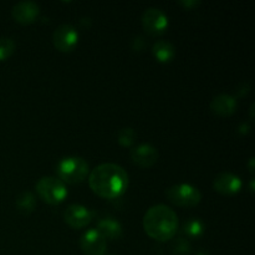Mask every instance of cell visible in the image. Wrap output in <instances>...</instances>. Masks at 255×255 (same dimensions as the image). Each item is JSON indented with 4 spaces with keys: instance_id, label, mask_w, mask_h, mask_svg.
Masks as SVG:
<instances>
[{
    "instance_id": "19",
    "label": "cell",
    "mask_w": 255,
    "mask_h": 255,
    "mask_svg": "<svg viewBox=\"0 0 255 255\" xmlns=\"http://www.w3.org/2000/svg\"><path fill=\"white\" fill-rule=\"evenodd\" d=\"M172 252L174 255H189L191 254V244L183 237L176 238L172 243Z\"/></svg>"
},
{
    "instance_id": "18",
    "label": "cell",
    "mask_w": 255,
    "mask_h": 255,
    "mask_svg": "<svg viewBox=\"0 0 255 255\" xmlns=\"http://www.w3.org/2000/svg\"><path fill=\"white\" fill-rule=\"evenodd\" d=\"M15 50L14 40L10 37H0V61L9 59Z\"/></svg>"
},
{
    "instance_id": "2",
    "label": "cell",
    "mask_w": 255,
    "mask_h": 255,
    "mask_svg": "<svg viewBox=\"0 0 255 255\" xmlns=\"http://www.w3.org/2000/svg\"><path fill=\"white\" fill-rule=\"evenodd\" d=\"M143 228L147 236L158 242L173 238L178 231V217L176 212L164 204L151 207L143 217Z\"/></svg>"
},
{
    "instance_id": "21",
    "label": "cell",
    "mask_w": 255,
    "mask_h": 255,
    "mask_svg": "<svg viewBox=\"0 0 255 255\" xmlns=\"http://www.w3.org/2000/svg\"><path fill=\"white\" fill-rule=\"evenodd\" d=\"M179 4H182L186 7H192V6H197V5L199 4V1H181Z\"/></svg>"
},
{
    "instance_id": "5",
    "label": "cell",
    "mask_w": 255,
    "mask_h": 255,
    "mask_svg": "<svg viewBox=\"0 0 255 255\" xmlns=\"http://www.w3.org/2000/svg\"><path fill=\"white\" fill-rule=\"evenodd\" d=\"M169 201L178 207H194L201 202L202 194L196 187L191 184H176L166 191Z\"/></svg>"
},
{
    "instance_id": "17",
    "label": "cell",
    "mask_w": 255,
    "mask_h": 255,
    "mask_svg": "<svg viewBox=\"0 0 255 255\" xmlns=\"http://www.w3.org/2000/svg\"><path fill=\"white\" fill-rule=\"evenodd\" d=\"M17 211L22 214H30L36 208V198L31 192H22L16 198Z\"/></svg>"
},
{
    "instance_id": "1",
    "label": "cell",
    "mask_w": 255,
    "mask_h": 255,
    "mask_svg": "<svg viewBox=\"0 0 255 255\" xmlns=\"http://www.w3.org/2000/svg\"><path fill=\"white\" fill-rule=\"evenodd\" d=\"M90 188L105 199L122 196L128 186V176L122 167L115 163H102L92 169L89 176Z\"/></svg>"
},
{
    "instance_id": "15",
    "label": "cell",
    "mask_w": 255,
    "mask_h": 255,
    "mask_svg": "<svg viewBox=\"0 0 255 255\" xmlns=\"http://www.w3.org/2000/svg\"><path fill=\"white\" fill-rule=\"evenodd\" d=\"M152 52H153L154 57H156L159 62H169L174 57L176 49H174V46L171 42L161 40V41H157L156 44L153 45Z\"/></svg>"
},
{
    "instance_id": "7",
    "label": "cell",
    "mask_w": 255,
    "mask_h": 255,
    "mask_svg": "<svg viewBox=\"0 0 255 255\" xmlns=\"http://www.w3.org/2000/svg\"><path fill=\"white\" fill-rule=\"evenodd\" d=\"M77 40H79V32L69 24L60 25L52 34L54 46L62 52L71 51L76 46Z\"/></svg>"
},
{
    "instance_id": "20",
    "label": "cell",
    "mask_w": 255,
    "mask_h": 255,
    "mask_svg": "<svg viewBox=\"0 0 255 255\" xmlns=\"http://www.w3.org/2000/svg\"><path fill=\"white\" fill-rule=\"evenodd\" d=\"M134 139H136V132L132 128H129V127L122 128L119 132V134H117V141L124 147L132 146L134 143Z\"/></svg>"
},
{
    "instance_id": "11",
    "label": "cell",
    "mask_w": 255,
    "mask_h": 255,
    "mask_svg": "<svg viewBox=\"0 0 255 255\" xmlns=\"http://www.w3.org/2000/svg\"><path fill=\"white\" fill-rule=\"evenodd\" d=\"M131 159L141 168H151L158 159V152L148 143L139 144L131 151Z\"/></svg>"
},
{
    "instance_id": "8",
    "label": "cell",
    "mask_w": 255,
    "mask_h": 255,
    "mask_svg": "<svg viewBox=\"0 0 255 255\" xmlns=\"http://www.w3.org/2000/svg\"><path fill=\"white\" fill-rule=\"evenodd\" d=\"M80 246L86 255H104L107 248L106 239L96 229L85 232L80 241Z\"/></svg>"
},
{
    "instance_id": "9",
    "label": "cell",
    "mask_w": 255,
    "mask_h": 255,
    "mask_svg": "<svg viewBox=\"0 0 255 255\" xmlns=\"http://www.w3.org/2000/svg\"><path fill=\"white\" fill-rule=\"evenodd\" d=\"M65 222L74 229H81L91 222L92 213L90 209L81 204H71L66 208L64 214Z\"/></svg>"
},
{
    "instance_id": "14",
    "label": "cell",
    "mask_w": 255,
    "mask_h": 255,
    "mask_svg": "<svg viewBox=\"0 0 255 255\" xmlns=\"http://www.w3.org/2000/svg\"><path fill=\"white\" fill-rule=\"evenodd\" d=\"M97 232L105 239H119L122 234V227L117 221L112 218H104L97 224Z\"/></svg>"
},
{
    "instance_id": "16",
    "label": "cell",
    "mask_w": 255,
    "mask_h": 255,
    "mask_svg": "<svg viewBox=\"0 0 255 255\" xmlns=\"http://www.w3.org/2000/svg\"><path fill=\"white\" fill-rule=\"evenodd\" d=\"M181 232L187 238H199L204 232V223L199 218H189L183 223Z\"/></svg>"
},
{
    "instance_id": "13",
    "label": "cell",
    "mask_w": 255,
    "mask_h": 255,
    "mask_svg": "<svg viewBox=\"0 0 255 255\" xmlns=\"http://www.w3.org/2000/svg\"><path fill=\"white\" fill-rule=\"evenodd\" d=\"M237 109V101L233 96L222 94L214 97L211 102V110L219 116H229L234 114Z\"/></svg>"
},
{
    "instance_id": "3",
    "label": "cell",
    "mask_w": 255,
    "mask_h": 255,
    "mask_svg": "<svg viewBox=\"0 0 255 255\" xmlns=\"http://www.w3.org/2000/svg\"><path fill=\"white\" fill-rule=\"evenodd\" d=\"M89 174V164L81 157H66L57 164V176L69 184L81 183Z\"/></svg>"
},
{
    "instance_id": "4",
    "label": "cell",
    "mask_w": 255,
    "mask_h": 255,
    "mask_svg": "<svg viewBox=\"0 0 255 255\" xmlns=\"http://www.w3.org/2000/svg\"><path fill=\"white\" fill-rule=\"evenodd\" d=\"M36 192L40 198L49 204H60L67 196L64 182L55 177H42L36 183Z\"/></svg>"
},
{
    "instance_id": "10",
    "label": "cell",
    "mask_w": 255,
    "mask_h": 255,
    "mask_svg": "<svg viewBox=\"0 0 255 255\" xmlns=\"http://www.w3.org/2000/svg\"><path fill=\"white\" fill-rule=\"evenodd\" d=\"M213 187L218 193L224 196H233L242 188V181L236 174L229 172H222L214 178Z\"/></svg>"
},
{
    "instance_id": "12",
    "label": "cell",
    "mask_w": 255,
    "mask_h": 255,
    "mask_svg": "<svg viewBox=\"0 0 255 255\" xmlns=\"http://www.w3.org/2000/svg\"><path fill=\"white\" fill-rule=\"evenodd\" d=\"M40 12V7L36 2L34 1H20L12 7V17L15 21L20 24H31L37 19Z\"/></svg>"
},
{
    "instance_id": "6",
    "label": "cell",
    "mask_w": 255,
    "mask_h": 255,
    "mask_svg": "<svg viewBox=\"0 0 255 255\" xmlns=\"http://www.w3.org/2000/svg\"><path fill=\"white\" fill-rule=\"evenodd\" d=\"M142 25L147 34L152 35V36H158V35L163 34L168 27V17L162 10L149 7L143 12Z\"/></svg>"
}]
</instances>
